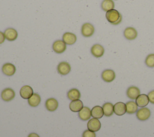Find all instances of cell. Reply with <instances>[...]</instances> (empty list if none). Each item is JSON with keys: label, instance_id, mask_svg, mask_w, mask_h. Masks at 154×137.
<instances>
[{"label": "cell", "instance_id": "23", "mask_svg": "<svg viewBox=\"0 0 154 137\" xmlns=\"http://www.w3.org/2000/svg\"><path fill=\"white\" fill-rule=\"evenodd\" d=\"M103 114L106 117H110L114 113V105L109 102L105 103L102 106Z\"/></svg>", "mask_w": 154, "mask_h": 137}, {"label": "cell", "instance_id": "24", "mask_svg": "<svg viewBox=\"0 0 154 137\" xmlns=\"http://www.w3.org/2000/svg\"><path fill=\"white\" fill-rule=\"evenodd\" d=\"M67 97L69 99L72 101L78 100L81 97V93L76 88H72L70 90L67 94Z\"/></svg>", "mask_w": 154, "mask_h": 137}, {"label": "cell", "instance_id": "16", "mask_svg": "<svg viewBox=\"0 0 154 137\" xmlns=\"http://www.w3.org/2000/svg\"><path fill=\"white\" fill-rule=\"evenodd\" d=\"M5 38L8 41H14L17 37V31L12 28H8L6 29L4 32Z\"/></svg>", "mask_w": 154, "mask_h": 137}, {"label": "cell", "instance_id": "7", "mask_svg": "<svg viewBox=\"0 0 154 137\" xmlns=\"http://www.w3.org/2000/svg\"><path fill=\"white\" fill-rule=\"evenodd\" d=\"M101 77L103 81L106 82H111L115 79L116 73L112 70L106 69L102 72Z\"/></svg>", "mask_w": 154, "mask_h": 137}, {"label": "cell", "instance_id": "26", "mask_svg": "<svg viewBox=\"0 0 154 137\" xmlns=\"http://www.w3.org/2000/svg\"><path fill=\"white\" fill-rule=\"evenodd\" d=\"M101 8L106 12L112 10L114 8V2L112 0H103L101 3Z\"/></svg>", "mask_w": 154, "mask_h": 137}, {"label": "cell", "instance_id": "28", "mask_svg": "<svg viewBox=\"0 0 154 137\" xmlns=\"http://www.w3.org/2000/svg\"><path fill=\"white\" fill-rule=\"evenodd\" d=\"M82 137H96V133L95 132L89 130L88 129L83 132Z\"/></svg>", "mask_w": 154, "mask_h": 137}, {"label": "cell", "instance_id": "14", "mask_svg": "<svg viewBox=\"0 0 154 137\" xmlns=\"http://www.w3.org/2000/svg\"><path fill=\"white\" fill-rule=\"evenodd\" d=\"M33 94V90L29 85H24L20 90V95L24 99H28Z\"/></svg>", "mask_w": 154, "mask_h": 137}, {"label": "cell", "instance_id": "29", "mask_svg": "<svg viewBox=\"0 0 154 137\" xmlns=\"http://www.w3.org/2000/svg\"><path fill=\"white\" fill-rule=\"evenodd\" d=\"M147 96H148L149 102H150L151 103L154 104V90H152V91H150V92L148 93Z\"/></svg>", "mask_w": 154, "mask_h": 137}, {"label": "cell", "instance_id": "30", "mask_svg": "<svg viewBox=\"0 0 154 137\" xmlns=\"http://www.w3.org/2000/svg\"><path fill=\"white\" fill-rule=\"evenodd\" d=\"M5 37L4 34L2 32L0 31V44H2V43H4L5 41Z\"/></svg>", "mask_w": 154, "mask_h": 137}, {"label": "cell", "instance_id": "9", "mask_svg": "<svg viewBox=\"0 0 154 137\" xmlns=\"http://www.w3.org/2000/svg\"><path fill=\"white\" fill-rule=\"evenodd\" d=\"M137 31L133 27H127L125 28L123 32V35L125 37L129 40H132L137 38Z\"/></svg>", "mask_w": 154, "mask_h": 137}, {"label": "cell", "instance_id": "21", "mask_svg": "<svg viewBox=\"0 0 154 137\" xmlns=\"http://www.w3.org/2000/svg\"><path fill=\"white\" fill-rule=\"evenodd\" d=\"M41 102V97L37 93H34L31 97L28 99V103L31 107L37 106Z\"/></svg>", "mask_w": 154, "mask_h": 137}, {"label": "cell", "instance_id": "18", "mask_svg": "<svg viewBox=\"0 0 154 137\" xmlns=\"http://www.w3.org/2000/svg\"><path fill=\"white\" fill-rule=\"evenodd\" d=\"M83 107V103L79 99L72 101L69 104L70 109L74 112H79Z\"/></svg>", "mask_w": 154, "mask_h": 137}, {"label": "cell", "instance_id": "19", "mask_svg": "<svg viewBox=\"0 0 154 137\" xmlns=\"http://www.w3.org/2000/svg\"><path fill=\"white\" fill-rule=\"evenodd\" d=\"M78 116L79 118L83 121L89 120L91 116L90 109L87 106L83 107L82 109L78 112Z\"/></svg>", "mask_w": 154, "mask_h": 137}, {"label": "cell", "instance_id": "12", "mask_svg": "<svg viewBox=\"0 0 154 137\" xmlns=\"http://www.w3.org/2000/svg\"><path fill=\"white\" fill-rule=\"evenodd\" d=\"M140 94V90L138 87L135 86H131L126 90L127 96L132 100L136 99Z\"/></svg>", "mask_w": 154, "mask_h": 137}, {"label": "cell", "instance_id": "6", "mask_svg": "<svg viewBox=\"0 0 154 137\" xmlns=\"http://www.w3.org/2000/svg\"><path fill=\"white\" fill-rule=\"evenodd\" d=\"M71 70L70 65L66 61L60 62L57 66V71L61 75H66L70 73Z\"/></svg>", "mask_w": 154, "mask_h": 137}, {"label": "cell", "instance_id": "17", "mask_svg": "<svg viewBox=\"0 0 154 137\" xmlns=\"http://www.w3.org/2000/svg\"><path fill=\"white\" fill-rule=\"evenodd\" d=\"M63 41L68 45L73 44L76 41V36L72 32H66L63 35Z\"/></svg>", "mask_w": 154, "mask_h": 137}, {"label": "cell", "instance_id": "5", "mask_svg": "<svg viewBox=\"0 0 154 137\" xmlns=\"http://www.w3.org/2000/svg\"><path fill=\"white\" fill-rule=\"evenodd\" d=\"M101 127V123L99 119L91 118L87 123V128L89 130L96 132L100 130Z\"/></svg>", "mask_w": 154, "mask_h": 137}, {"label": "cell", "instance_id": "20", "mask_svg": "<svg viewBox=\"0 0 154 137\" xmlns=\"http://www.w3.org/2000/svg\"><path fill=\"white\" fill-rule=\"evenodd\" d=\"M149 102V98L147 95L142 94H140L138 97L135 99V103H137V106L139 107H145L148 105Z\"/></svg>", "mask_w": 154, "mask_h": 137}, {"label": "cell", "instance_id": "11", "mask_svg": "<svg viewBox=\"0 0 154 137\" xmlns=\"http://www.w3.org/2000/svg\"><path fill=\"white\" fill-rule=\"evenodd\" d=\"M2 72L5 75L11 76L15 73L16 67L13 64L7 62L2 65Z\"/></svg>", "mask_w": 154, "mask_h": 137}, {"label": "cell", "instance_id": "10", "mask_svg": "<svg viewBox=\"0 0 154 137\" xmlns=\"http://www.w3.org/2000/svg\"><path fill=\"white\" fill-rule=\"evenodd\" d=\"M105 50L103 47L99 44H95L91 48V53L96 58L102 56Z\"/></svg>", "mask_w": 154, "mask_h": 137}, {"label": "cell", "instance_id": "27", "mask_svg": "<svg viewBox=\"0 0 154 137\" xmlns=\"http://www.w3.org/2000/svg\"><path fill=\"white\" fill-rule=\"evenodd\" d=\"M145 64L149 67H154V53H150L146 56Z\"/></svg>", "mask_w": 154, "mask_h": 137}, {"label": "cell", "instance_id": "1", "mask_svg": "<svg viewBox=\"0 0 154 137\" xmlns=\"http://www.w3.org/2000/svg\"><path fill=\"white\" fill-rule=\"evenodd\" d=\"M120 13L115 9H112L106 11L105 14L106 20L111 24H113L114 23L116 22L120 18Z\"/></svg>", "mask_w": 154, "mask_h": 137}, {"label": "cell", "instance_id": "32", "mask_svg": "<svg viewBox=\"0 0 154 137\" xmlns=\"http://www.w3.org/2000/svg\"><path fill=\"white\" fill-rule=\"evenodd\" d=\"M122 15L120 16V18L119 19V20L116 22H115V23H114L112 25H118L119 23H120V22H121V21H122Z\"/></svg>", "mask_w": 154, "mask_h": 137}, {"label": "cell", "instance_id": "31", "mask_svg": "<svg viewBox=\"0 0 154 137\" xmlns=\"http://www.w3.org/2000/svg\"><path fill=\"white\" fill-rule=\"evenodd\" d=\"M28 137H40L39 135L35 133H31L28 135Z\"/></svg>", "mask_w": 154, "mask_h": 137}, {"label": "cell", "instance_id": "22", "mask_svg": "<svg viewBox=\"0 0 154 137\" xmlns=\"http://www.w3.org/2000/svg\"><path fill=\"white\" fill-rule=\"evenodd\" d=\"M91 114L93 118H97V119L101 118L104 115L102 107L100 106H94L91 110Z\"/></svg>", "mask_w": 154, "mask_h": 137}, {"label": "cell", "instance_id": "13", "mask_svg": "<svg viewBox=\"0 0 154 137\" xmlns=\"http://www.w3.org/2000/svg\"><path fill=\"white\" fill-rule=\"evenodd\" d=\"M126 112V104L123 102H117L114 105V113L117 115L121 116Z\"/></svg>", "mask_w": 154, "mask_h": 137}, {"label": "cell", "instance_id": "8", "mask_svg": "<svg viewBox=\"0 0 154 137\" xmlns=\"http://www.w3.org/2000/svg\"><path fill=\"white\" fill-rule=\"evenodd\" d=\"M52 49L57 53H61L66 49V44L61 40H56L52 44Z\"/></svg>", "mask_w": 154, "mask_h": 137}, {"label": "cell", "instance_id": "3", "mask_svg": "<svg viewBox=\"0 0 154 137\" xmlns=\"http://www.w3.org/2000/svg\"><path fill=\"white\" fill-rule=\"evenodd\" d=\"M94 32V28L91 23H85L81 27V34L85 37H89L93 35Z\"/></svg>", "mask_w": 154, "mask_h": 137}, {"label": "cell", "instance_id": "4", "mask_svg": "<svg viewBox=\"0 0 154 137\" xmlns=\"http://www.w3.org/2000/svg\"><path fill=\"white\" fill-rule=\"evenodd\" d=\"M2 99L5 102H10L15 97V92L11 88H7L2 90L1 94Z\"/></svg>", "mask_w": 154, "mask_h": 137}, {"label": "cell", "instance_id": "25", "mask_svg": "<svg viewBox=\"0 0 154 137\" xmlns=\"http://www.w3.org/2000/svg\"><path fill=\"white\" fill-rule=\"evenodd\" d=\"M126 113L129 114H132L138 111V106L137 103L134 101H129L126 103Z\"/></svg>", "mask_w": 154, "mask_h": 137}, {"label": "cell", "instance_id": "15", "mask_svg": "<svg viewBox=\"0 0 154 137\" xmlns=\"http://www.w3.org/2000/svg\"><path fill=\"white\" fill-rule=\"evenodd\" d=\"M45 106L47 110L51 112H53L58 108V102L54 98H49L46 100Z\"/></svg>", "mask_w": 154, "mask_h": 137}, {"label": "cell", "instance_id": "2", "mask_svg": "<svg viewBox=\"0 0 154 137\" xmlns=\"http://www.w3.org/2000/svg\"><path fill=\"white\" fill-rule=\"evenodd\" d=\"M150 111L149 108L143 107L137 111L136 117L140 121H145L149 119L150 116Z\"/></svg>", "mask_w": 154, "mask_h": 137}]
</instances>
